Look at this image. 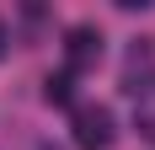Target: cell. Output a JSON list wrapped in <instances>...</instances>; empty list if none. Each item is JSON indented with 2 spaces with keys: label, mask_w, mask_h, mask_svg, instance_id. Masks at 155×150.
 Instances as JSON below:
<instances>
[{
  "label": "cell",
  "mask_w": 155,
  "mask_h": 150,
  "mask_svg": "<svg viewBox=\"0 0 155 150\" xmlns=\"http://www.w3.org/2000/svg\"><path fill=\"white\" fill-rule=\"evenodd\" d=\"M43 97H48V102H70V97H75V75H70V70H59V75H48V80H43Z\"/></svg>",
  "instance_id": "obj_4"
},
{
  "label": "cell",
  "mask_w": 155,
  "mask_h": 150,
  "mask_svg": "<svg viewBox=\"0 0 155 150\" xmlns=\"http://www.w3.org/2000/svg\"><path fill=\"white\" fill-rule=\"evenodd\" d=\"M70 139H75L80 150H107L112 145V113L102 102H80L75 113H70Z\"/></svg>",
  "instance_id": "obj_1"
},
{
  "label": "cell",
  "mask_w": 155,
  "mask_h": 150,
  "mask_svg": "<svg viewBox=\"0 0 155 150\" xmlns=\"http://www.w3.org/2000/svg\"><path fill=\"white\" fill-rule=\"evenodd\" d=\"M64 54H70V70H86V64H96V54H102V32H91V27H70V43H64Z\"/></svg>",
  "instance_id": "obj_2"
},
{
  "label": "cell",
  "mask_w": 155,
  "mask_h": 150,
  "mask_svg": "<svg viewBox=\"0 0 155 150\" xmlns=\"http://www.w3.org/2000/svg\"><path fill=\"white\" fill-rule=\"evenodd\" d=\"M134 129H139V134L155 145V80L134 86Z\"/></svg>",
  "instance_id": "obj_3"
},
{
  "label": "cell",
  "mask_w": 155,
  "mask_h": 150,
  "mask_svg": "<svg viewBox=\"0 0 155 150\" xmlns=\"http://www.w3.org/2000/svg\"><path fill=\"white\" fill-rule=\"evenodd\" d=\"M0 54H5V27H0Z\"/></svg>",
  "instance_id": "obj_5"
}]
</instances>
